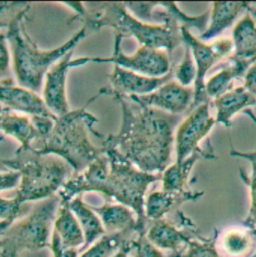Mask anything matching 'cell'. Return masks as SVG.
Returning <instances> with one entry per match:
<instances>
[{"instance_id": "37", "label": "cell", "mask_w": 256, "mask_h": 257, "mask_svg": "<svg viewBox=\"0 0 256 257\" xmlns=\"http://www.w3.org/2000/svg\"><path fill=\"white\" fill-rule=\"evenodd\" d=\"M4 170H8V169H6V168L3 166L2 162H1V158H0V171H4Z\"/></svg>"}, {"instance_id": "30", "label": "cell", "mask_w": 256, "mask_h": 257, "mask_svg": "<svg viewBox=\"0 0 256 257\" xmlns=\"http://www.w3.org/2000/svg\"><path fill=\"white\" fill-rule=\"evenodd\" d=\"M21 204L13 198L0 197V219L12 223V221L19 215Z\"/></svg>"}, {"instance_id": "31", "label": "cell", "mask_w": 256, "mask_h": 257, "mask_svg": "<svg viewBox=\"0 0 256 257\" xmlns=\"http://www.w3.org/2000/svg\"><path fill=\"white\" fill-rule=\"evenodd\" d=\"M118 235L112 237L103 238L96 246L90 249L86 254L82 257H109L113 249L116 247V242H118Z\"/></svg>"}, {"instance_id": "13", "label": "cell", "mask_w": 256, "mask_h": 257, "mask_svg": "<svg viewBox=\"0 0 256 257\" xmlns=\"http://www.w3.org/2000/svg\"><path fill=\"white\" fill-rule=\"evenodd\" d=\"M0 105L32 117L55 116L46 107L42 97L13 82L0 84Z\"/></svg>"}, {"instance_id": "29", "label": "cell", "mask_w": 256, "mask_h": 257, "mask_svg": "<svg viewBox=\"0 0 256 257\" xmlns=\"http://www.w3.org/2000/svg\"><path fill=\"white\" fill-rule=\"evenodd\" d=\"M27 5L26 2H0V30L7 29L14 16Z\"/></svg>"}, {"instance_id": "3", "label": "cell", "mask_w": 256, "mask_h": 257, "mask_svg": "<svg viewBox=\"0 0 256 257\" xmlns=\"http://www.w3.org/2000/svg\"><path fill=\"white\" fill-rule=\"evenodd\" d=\"M28 3L12 19L6 29L12 68L17 85L37 93L42 88L48 70L64 55L74 50L75 46L86 36L87 29L81 27L63 44L52 49H40L28 35L24 18L30 8Z\"/></svg>"}, {"instance_id": "22", "label": "cell", "mask_w": 256, "mask_h": 257, "mask_svg": "<svg viewBox=\"0 0 256 257\" xmlns=\"http://www.w3.org/2000/svg\"><path fill=\"white\" fill-rule=\"evenodd\" d=\"M68 206L76 217L83 231L86 242H92L98 236L104 233L103 224L100 218L90 205L82 201L81 195L74 197L68 203Z\"/></svg>"}, {"instance_id": "23", "label": "cell", "mask_w": 256, "mask_h": 257, "mask_svg": "<svg viewBox=\"0 0 256 257\" xmlns=\"http://www.w3.org/2000/svg\"><path fill=\"white\" fill-rule=\"evenodd\" d=\"M92 209L99 215L102 224L109 231L130 229L135 225L132 210L123 204L106 203L100 207H92Z\"/></svg>"}, {"instance_id": "2", "label": "cell", "mask_w": 256, "mask_h": 257, "mask_svg": "<svg viewBox=\"0 0 256 257\" xmlns=\"http://www.w3.org/2000/svg\"><path fill=\"white\" fill-rule=\"evenodd\" d=\"M98 96L90 98L83 107L57 117L48 132L38 135L32 142L31 148L41 155L60 157L72 168V175L83 171L104 153V148L96 146L89 138V132L103 138L94 128L98 119L87 111V106Z\"/></svg>"}, {"instance_id": "5", "label": "cell", "mask_w": 256, "mask_h": 257, "mask_svg": "<svg viewBox=\"0 0 256 257\" xmlns=\"http://www.w3.org/2000/svg\"><path fill=\"white\" fill-rule=\"evenodd\" d=\"M6 169L20 173L14 198L22 205L26 201H41L52 197L72 176V168L56 155H41L31 147H18L11 158H1Z\"/></svg>"}, {"instance_id": "38", "label": "cell", "mask_w": 256, "mask_h": 257, "mask_svg": "<svg viewBox=\"0 0 256 257\" xmlns=\"http://www.w3.org/2000/svg\"><path fill=\"white\" fill-rule=\"evenodd\" d=\"M115 257H126V255H125V253H124V252H121V253H119L117 256Z\"/></svg>"}, {"instance_id": "25", "label": "cell", "mask_w": 256, "mask_h": 257, "mask_svg": "<svg viewBox=\"0 0 256 257\" xmlns=\"http://www.w3.org/2000/svg\"><path fill=\"white\" fill-rule=\"evenodd\" d=\"M185 45V53L180 61V63L176 66L173 71V75L175 80L184 87H190L192 83L195 82L197 68L196 64L191 52V49L188 45Z\"/></svg>"}, {"instance_id": "15", "label": "cell", "mask_w": 256, "mask_h": 257, "mask_svg": "<svg viewBox=\"0 0 256 257\" xmlns=\"http://www.w3.org/2000/svg\"><path fill=\"white\" fill-rule=\"evenodd\" d=\"M38 134L30 116L0 105V141L3 135H7L18 141L20 147L27 148Z\"/></svg>"}, {"instance_id": "17", "label": "cell", "mask_w": 256, "mask_h": 257, "mask_svg": "<svg viewBox=\"0 0 256 257\" xmlns=\"http://www.w3.org/2000/svg\"><path fill=\"white\" fill-rule=\"evenodd\" d=\"M246 9L247 2H213L207 28L200 34L199 39L207 42L219 38Z\"/></svg>"}, {"instance_id": "32", "label": "cell", "mask_w": 256, "mask_h": 257, "mask_svg": "<svg viewBox=\"0 0 256 257\" xmlns=\"http://www.w3.org/2000/svg\"><path fill=\"white\" fill-rule=\"evenodd\" d=\"M20 181V173L15 170L0 171V192L12 189L18 186Z\"/></svg>"}, {"instance_id": "36", "label": "cell", "mask_w": 256, "mask_h": 257, "mask_svg": "<svg viewBox=\"0 0 256 257\" xmlns=\"http://www.w3.org/2000/svg\"><path fill=\"white\" fill-rule=\"evenodd\" d=\"M246 11L251 15V17L253 18V20L256 23V3H250L247 2V9Z\"/></svg>"}, {"instance_id": "12", "label": "cell", "mask_w": 256, "mask_h": 257, "mask_svg": "<svg viewBox=\"0 0 256 257\" xmlns=\"http://www.w3.org/2000/svg\"><path fill=\"white\" fill-rule=\"evenodd\" d=\"M173 71L162 77H149L114 65L108 75L110 87L99 90V95L141 96L155 91L164 83L173 79Z\"/></svg>"}, {"instance_id": "35", "label": "cell", "mask_w": 256, "mask_h": 257, "mask_svg": "<svg viewBox=\"0 0 256 257\" xmlns=\"http://www.w3.org/2000/svg\"><path fill=\"white\" fill-rule=\"evenodd\" d=\"M216 255L209 250H198L193 252V255L191 257H217Z\"/></svg>"}, {"instance_id": "20", "label": "cell", "mask_w": 256, "mask_h": 257, "mask_svg": "<svg viewBox=\"0 0 256 257\" xmlns=\"http://www.w3.org/2000/svg\"><path fill=\"white\" fill-rule=\"evenodd\" d=\"M201 193L191 192H169V191H155L148 195L144 203L145 217L153 220H159L165 213H167L173 206L182 201L197 198Z\"/></svg>"}, {"instance_id": "26", "label": "cell", "mask_w": 256, "mask_h": 257, "mask_svg": "<svg viewBox=\"0 0 256 257\" xmlns=\"http://www.w3.org/2000/svg\"><path fill=\"white\" fill-rule=\"evenodd\" d=\"M251 246L250 235L242 230H231L223 237V249L230 255L241 256L248 252Z\"/></svg>"}, {"instance_id": "14", "label": "cell", "mask_w": 256, "mask_h": 257, "mask_svg": "<svg viewBox=\"0 0 256 257\" xmlns=\"http://www.w3.org/2000/svg\"><path fill=\"white\" fill-rule=\"evenodd\" d=\"M211 103L216 109V123L230 127L236 114L250 109V107H256V98L242 85L230 89L223 95L213 99Z\"/></svg>"}, {"instance_id": "8", "label": "cell", "mask_w": 256, "mask_h": 257, "mask_svg": "<svg viewBox=\"0 0 256 257\" xmlns=\"http://www.w3.org/2000/svg\"><path fill=\"white\" fill-rule=\"evenodd\" d=\"M122 38L114 37L113 53L109 57H90L89 63H113L123 69L149 77H162L172 71L170 54L165 50L140 46L132 54L121 49Z\"/></svg>"}, {"instance_id": "34", "label": "cell", "mask_w": 256, "mask_h": 257, "mask_svg": "<svg viewBox=\"0 0 256 257\" xmlns=\"http://www.w3.org/2000/svg\"><path fill=\"white\" fill-rule=\"evenodd\" d=\"M53 248L56 253L55 257H76L74 251L65 249V246H63V244L61 243V241L55 233L53 234Z\"/></svg>"}, {"instance_id": "19", "label": "cell", "mask_w": 256, "mask_h": 257, "mask_svg": "<svg viewBox=\"0 0 256 257\" xmlns=\"http://www.w3.org/2000/svg\"><path fill=\"white\" fill-rule=\"evenodd\" d=\"M249 67L247 65L228 59L225 66H222L218 72L205 81L207 97L212 101L232 89L233 81L236 78L244 77Z\"/></svg>"}, {"instance_id": "10", "label": "cell", "mask_w": 256, "mask_h": 257, "mask_svg": "<svg viewBox=\"0 0 256 257\" xmlns=\"http://www.w3.org/2000/svg\"><path fill=\"white\" fill-rule=\"evenodd\" d=\"M211 102L203 103L193 108L179 123L174 134L176 161L181 162L198 150L199 143L209 134L216 124L210 114Z\"/></svg>"}, {"instance_id": "4", "label": "cell", "mask_w": 256, "mask_h": 257, "mask_svg": "<svg viewBox=\"0 0 256 257\" xmlns=\"http://www.w3.org/2000/svg\"><path fill=\"white\" fill-rule=\"evenodd\" d=\"M81 20L86 29L99 30L110 27L115 36L122 39L133 37L140 46L165 50L169 54L182 43L180 23L172 20L166 23H148L138 19L128 10L125 2H103L92 10L86 8L81 16H73L71 20Z\"/></svg>"}, {"instance_id": "24", "label": "cell", "mask_w": 256, "mask_h": 257, "mask_svg": "<svg viewBox=\"0 0 256 257\" xmlns=\"http://www.w3.org/2000/svg\"><path fill=\"white\" fill-rule=\"evenodd\" d=\"M148 237L155 244L163 248H172L180 241L179 233L167 222L157 220L150 228Z\"/></svg>"}, {"instance_id": "33", "label": "cell", "mask_w": 256, "mask_h": 257, "mask_svg": "<svg viewBox=\"0 0 256 257\" xmlns=\"http://www.w3.org/2000/svg\"><path fill=\"white\" fill-rule=\"evenodd\" d=\"M245 89L256 98V62L252 64L244 75Z\"/></svg>"}, {"instance_id": "11", "label": "cell", "mask_w": 256, "mask_h": 257, "mask_svg": "<svg viewBox=\"0 0 256 257\" xmlns=\"http://www.w3.org/2000/svg\"><path fill=\"white\" fill-rule=\"evenodd\" d=\"M127 97L146 107L173 115H183L186 111H190L194 99V90L171 79L149 94Z\"/></svg>"}, {"instance_id": "9", "label": "cell", "mask_w": 256, "mask_h": 257, "mask_svg": "<svg viewBox=\"0 0 256 257\" xmlns=\"http://www.w3.org/2000/svg\"><path fill=\"white\" fill-rule=\"evenodd\" d=\"M73 52L64 55L48 70L42 85V99L47 109L57 117L70 111L66 91L69 70L89 63V56L72 58Z\"/></svg>"}, {"instance_id": "16", "label": "cell", "mask_w": 256, "mask_h": 257, "mask_svg": "<svg viewBox=\"0 0 256 257\" xmlns=\"http://www.w3.org/2000/svg\"><path fill=\"white\" fill-rule=\"evenodd\" d=\"M233 54L229 59L251 66L256 62V23L246 11L233 28Z\"/></svg>"}, {"instance_id": "6", "label": "cell", "mask_w": 256, "mask_h": 257, "mask_svg": "<svg viewBox=\"0 0 256 257\" xmlns=\"http://www.w3.org/2000/svg\"><path fill=\"white\" fill-rule=\"evenodd\" d=\"M109 160V171L100 189L107 197L129 207L137 216V227L144 224V195L149 184L161 180L162 173L151 174L134 166L113 146L102 143Z\"/></svg>"}, {"instance_id": "27", "label": "cell", "mask_w": 256, "mask_h": 257, "mask_svg": "<svg viewBox=\"0 0 256 257\" xmlns=\"http://www.w3.org/2000/svg\"><path fill=\"white\" fill-rule=\"evenodd\" d=\"M232 156L242 157L248 159L252 165V173L251 176L247 179V183L250 186L251 192V208H250V215L249 221L256 222V150L252 152H240L238 150L232 149L230 151Z\"/></svg>"}, {"instance_id": "1", "label": "cell", "mask_w": 256, "mask_h": 257, "mask_svg": "<svg viewBox=\"0 0 256 257\" xmlns=\"http://www.w3.org/2000/svg\"><path fill=\"white\" fill-rule=\"evenodd\" d=\"M113 98L121 108V122L116 134L102 138V143L116 148L138 169L159 174L170 165L175 128L182 115L143 106L127 96Z\"/></svg>"}, {"instance_id": "28", "label": "cell", "mask_w": 256, "mask_h": 257, "mask_svg": "<svg viewBox=\"0 0 256 257\" xmlns=\"http://www.w3.org/2000/svg\"><path fill=\"white\" fill-rule=\"evenodd\" d=\"M10 60L11 55L6 35L2 31H0V84L13 82L12 78L10 77Z\"/></svg>"}, {"instance_id": "7", "label": "cell", "mask_w": 256, "mask_h": 257, "mask_svg": "<svg viewBox=\"0 0 256 257\" xmlns=\"http://www.w3.org/2000/svg\"><path fill=\"white\" fill-rule=\"evenodd\" d=\"M182 42L191 49L196 68L194 82V99L190 111L206 102H211L205 92V77L208 71L220 60L227 57L233 50V41L230 37H219L212 42H205L191 34L188 27L180 25Z\"/></svg>"}, {"instance_id": "21", "label": "cell", "mask_w": 256, "mask_h": 257, "mask_svg": "<svg viewBox=\"0 0 256 257\" xmlns=\"http://www.w3.org/2000/svg\"><path fill=\"white\" fill-rule=\"evenodd\" d=\"M55 234L63 246H77L84 241L83 231L68 203H61L55 217Z\"/></svg>"}, {"instance_id": "18", "label": "cell", "mask_w": 256, "mask_h": 257, "mask_svg": "<svg viewBox=\"0 0 256 257\" xmlns=\"http://www.w3.org/2000/svg\"><path fill=\"white\" fill-rule=\"evenodd\" d=\"M201 158H217L212 147L206 149L199 148L192 155L181 162L170 164L162 173V190L169 192H184L190 171L194 164Z\"/></svg>"}]
</instances>
